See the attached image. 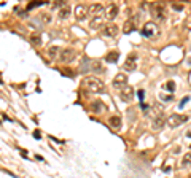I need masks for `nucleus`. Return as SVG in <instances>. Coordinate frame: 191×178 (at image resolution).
<instances>
[{
	"label": "nucleus",
	"mask_w": 191,
	"mask_h": 178,
	"mask_svg": "<svg viewBox=\"0 0 191 178\" xmlns=\"http://www.w3.org/2000/svg\"><path fill=\"white\" fill-rule=\"evenodd\" d=\"M83 86H85V89L88 92H92V94H104L105 92V84L99 78H96V76H89V78H86Z\"/></svg>",
	"instance_id": "1"
},
{
	"label": "nucleus",
	"mask_w": 191,
	"mask_h": 178,
	"mask_svg": "<svg viewBox=\"0 0 191 178\" xmlns=\"http://www.w3.org/2000/svg\"><path fill=\"white\" fill-rule=\"evenodd\" d=\"M142 35L143 37H147V38H156L159 35V27H158V24L150 21V22H145L143 24V27H142Z\"/></svg>",
	"instance_id": "2"
},
{
	"label": "nucleus",
	"mask_w": 191,
	"mask_h": 178,
	"mask_svg": "<svg viewBox=\"0 0 191 178\" xmlns=\"http://www.w3.org/2000/svg\"><path fill=\"white\" fill-rule=\"evenodd\" d=\"M150 13L155 21H162L166 18V5L164 3H151L150 5Z\"/></svg>",
	"instance_id": "3"
},
{
	"label": "nucleus",
	"mask_w": 191,
	"mask_h": 178,
	"mask_svg": "<svg viewBox=\"0 0 191 178\" xmlns=\"http://www.w3.org/2000/svg\"><path fill=\"white\" fill-rule=\"evenodd\" d=\"M188 121V116H183V115H171V116H167V126L171 127V129H175V127L185 124Z\"/></svg>",
	"instance_id": "4"
},
{
	"label": "nucleus",
	"mask_w": 191,
	"mask_h": 178,
	"mask_svg": "<svg viewBox=\"0 0 191 178\" xmlns=\"http://www.w3.org/2000/svg\"><path fill=\"white\" fill-rule=\"evenodd\" d=\"M118 32H119V27H118L116 24H104V27H102V34L105 37H108V38L116 37Z\"/></svg>",
	"instance_id": "5"
},
{
	"label": "nucleus",
	"mask_w": 191,
	"mask_h": 178,
	"mask_svg": "<svg viewBox=\"0 0 191 178\" xmlns=\"http://www.w3.org/2000/svg\"><path fill=\"white\" fill-rule=\"evenodd\" d=\"M88 16H89V7H86V5H77L75 7V18H77V21L81 22Z\"/></svg>",
	"instance_id": "6"
},
{
	"label": "nucleus",
	"mask_w": 191,
	"mask_h": 178,
	"mask_svg": "<svg viewBox=\"0 0 191 178\" xmlns=\"http://www.w3.org/2000/svg\"><path fill=\"white\" fill-rule=\"evenodd\" d=\"M126 86H128V76L124 73H118L115 78H113V88H116V89L121 91Z\"/></svg>",
	"instance_id": "7"
},
{
	"label": "nucleus",
	"mask_w": 191,
	"mask_h": 178,
	"mask_svg": "<svg viewBox=\"0 0 191 178\" xmlns=\"http://www.w3.org/2000/svg\"><path fill=\"white\" fill-rule=\"evenodd\" d=\"M135 61H137V54H135V53H131V54L128 56V59L124 61V64H123V68H124L126 72H134V70L137 68V65H135Z\"/></svg>",
	"instance_id": "8"
},
{
	"label": "nucleus",
	"mask_w": 191,
	"mask_h": 178,
	"mask_svg": "<svg viewBox=\"0 0 191 178\" xmlns=\"http://www.w3.org/2000/svg\"><path fill=\"white\" fill-rule=\"evenodd\" d=\"M74 57H75V51H74V49H70V48H65V49H62L61 53H59V61L64 62V64L70 62Z\"/></svg>",
	"instance_id": "9"
},
{
	"label": "nucleus",
	"mask_w": 191,
	"mask_h": 178,
	"mask_svg": "<svg viewBox=\"0 0 191 178\" xmlns=\"http://www.w3.org/2000/svg\"><path fill=\"white\" fill-rule=\"evenodd\" d=\"M89 14H92V18H102V16H105V8H104V5H101V3L91 5V7H89Z\"/></svg>",
	"instance_id": "10"
},
{
	"label": "nucleus",
	"mask_w": 191,
	"mask_h": 178,
	"mask_svg": "<svg viewBox=\"0 0 191 178\" xmlns=\"http://www.w3.org/2000/svg\"><path fill=\"white\" fill-rule=\"evenodd\" d=\"M137 21H139V16H131L126 22H124V25H123V32L124 34H131L132 30H135V25H137Z\"/></svg>",
	"instance_id": "11"
},
{
	"label": "nucleus",
	"mask_w": 191,
	"mask_h": 178,
	"mask_svg": "<svg viewBox=\"0 0 191 178\" xmlns=\"http://www.w3.org/2000/svg\"><path fill=\"white\" fill-rule=\"evenodd\" d=\"M118 11H119L118 5H116V3H110V5L105 8V18H107L108 21H113V19L118 16Z\"/></svg>",
	"instance_id": "12"
},
{
	"label": "nucleus",
	"mask_w": 191,
	"mask_h": 178,
	"mask_svg": "<svg viewBox=\"0 0 191 178\" xmlns=\"http://www.w3.org/2000/svg\"><path fill=\"white\" fill-rule=\"evenodd\" d=\"M164 124H167V118L164 116V113H159V115L153 119V124H151V126H153L155 131H159V129H162Z\"/></svg>",
	"instance_id": "13"
},
{
	"label": "nucleus",
	"mask_w": 191,
	"mask_h": 178,
	"mask_svg": "<svg viewBox=\"0 0 191 178\" xmlns=\"http://www.w3.org/2000/svg\"><path fill=\"white\" fill-rule=\"evenodd\" d=\"M119 97H121L123 100H126V102H129V100L134 97V89H132L131 86H126V88H123L121 91H119Z\"/></svg>",
	"instance_id": "14"
},
{
	"label": "nucleus",
	"mask_w": 191,
	"mask_h": 178,
	"mask_svg": "<svg viewBox=\"0 0 191 178\" xmlns=\"http://www.w3.org/2000/svg\"><path fill=\"white\" fill-rule=\"evenodd\" d=\"M108 124L113 127V129H119L121 127V116H110L108 118Z\"/></svg>",
	"instance_id": "15"
},
{
	"label": "nucleus",
	"mask_w": 191,
	"mask_h": 178,
	"mask_svg": "<svg viewBox=\"0 0 191 178\" xmlns=\"http://www.w3.org/2000/svg\"><path fill=\"white\" fill-rule=\"evenodd\" d=\"M118 59H119V53H118V51H112V53H108V54L105 56V61L110 62V64L118 62Z\"/></svg>",
	"instance_id": "16"
},
{
	"label": "nucleus",
	"mask_w": 191,
	"mask_h": 178,
	"mask_svg": "<svg viewBox=\"0 0 191 178\" xmlns=\"http://www.w3.org/2000/svg\"><path fill=\"white\" fill-rule=\"evenodd\" d=\"M89 27H91L92 30L104 27V24H102V18H92V21H91V24H89Z\"/></svg>",
	"instance_id": "17"
},
{
	"label": "nucleus",
	"mask_w": 191,
	"mask_h": 178,
	"mask_svg": "<svg viewBox=\"0 0 191 178\" xmlns=\"http://www.w3.org/2000/svg\"><path fill=\"white\" fill-rule=\"evenodd\" d=\"M70 16V7H64L62 10H59V19H67Z\"/></svg>",
	"instance_id": "18"
},
{
	"label": "nucleus",
	"mask_w": 191,
	"mask_h": 178,
	"mask_svg": "<svg viewBox=\"0 0 191 178\" xmlns=\"http://www.w3.org/2000/svg\"><path fill=\"white\" fill-rule=\"evenodd\" d=\"M57 53H61V49L57 46H51L50 49H48V56H50V59H54L57 56Z\"/></svg>",
	"instance_id": "19"
},
{
	"label": "nucleus",
	"mask_w": 191,
	"mask_h": 178,
	"mask_svg": "<svg viewBox=\"0 0 191 178\" xmlns=\"http://www.w3.org/2000/svg\"><path fill=\"white\" fill-rule=\"evenodd\" d=\"M91 70H92V72H96V73H102V72H104V68H102V64H101L99 61L92 62V67H91Z\"/></svg>",
	"instance_id": "20"
},
{
	"label": "nucleus",
	"mask_w": 191,
	"mask_h": 178,
	"mask_svg": "<svg viewBox=\"0 0 191 178\" xmlns=\"http://www.w3.org/2000/svg\"><path fill=\"white\" fill-rule=\"evenodd\" d=\"M51 14L50 13H40V21L43 22V24H50L51 22Z\"/></svg>",
	"instance_id": "21"
},
{
	"label": "nucleus",
	"mask_w": 191,
	"mask_h": 178,
	"mask_svg": "<svg viewBox=\"0 0 191 178\" xmlns=\"http://www.w3.org/2000/svg\"><path fill=\"white\" fill-rule=\"evenodd\" d=\"M50 5H51V8H54V10H56V8H57V10H62L64 7H67V3L64 2V0H59V2H51Z\"/></svg>",
	"instance_id": "22"
},
{
	"label": "nucleus",
	"mask_w": 191,
	"mask_h": 178,
	"mask_svg": "<svg viewBox=\"0 0 191 178\" xmlns=\"http://www.w3.org/2000/svg\"><path fill=\"white\" fill-rule=\"evenodd\" d=\"M182 165H183V167H191V153L185 154V158H183V161H182Z\"/></svg>",
	"instance_id": "23"
},
{
	"label": "nucleus",
	"mask_w": 191,
	"mask_h": 178,
	"mask_svg": "<svg viewBox=\"0 0 191 178\" xmlns=\"http://www.w3.org/2000/svg\"><path fill=\"white\" fill-rule=\"evenodd\" d=\"M164 88H166L167 91H169V92L174 95V91H175V83H174V81H167V83L164 84Z\"/></svg>",
	"instance_id": "24"
},
{
	"label": "nucleus",
	"mask_w": 191,
	"mask_h": 178,
	"mask_svg": "<svg viewBox=\"0 0 191 178\" xmlns=\"http://www.w3.org/2000/svg\"><path fill=\"white\" fill-rule=\"evenodd\" d=\"M46 2H30L29 5H27V11H30V10H34V8H37V7H41V5H45Z\"/></svg>",
	"instance_id": "25"
},
{
	"label": "nucleus",
	"mask_w": 191,
	"mask_h": 178,
	"mask_svg": "<svg viewBox=\"0 0 191 178\" xmlns=\"http://www.w3.org/2000/svg\"><path fill=\"white\" fill-rule=\"evenodd\" d=\"M91 108H92L94 111H101V110H102V102H99V100H96V102H92V105H91Z\"/></svg>",
	"instance_id": "26"
},
{
	"label": "nucleus",
	"mask_w": 191,
	"mask_h": 178,
	"mask_svg": "<svg viewBox=\"0 0 191 178\" xmlns=\"http://www.w3.org/2000/svg\"><path fill=\"white\" fill-rule=\"evenodd\" d=\"M30 43L38 46V45H41V38H40L38 35H32V37H30Z\"/></svg>",
	"instance_id": "27"
},
{
	"label": "nucleus",
	"mask_w": 191,
	"mask_h": 178,
	"mask_svg": "<svg viewBox=\"0 0 191 178\" xmlns=\"http://www.w3.org/2000/svg\"><path fill=\"white\" fill-rule=\"evenodd\" d=\"M188 100H189V97H188V95H186V97H183V99L180 100V104H178V108H183V107H185V104H186Z\"/></svg>",
	"instance_id": "28"
},
{
	"label": "nucleus",
	"mask_w": 191,
	"mask_h": 178,
	"mask_svg": "<svg viewBox=\"0 0 191 178\" xmlns=\"http://www.w3.org/2000/svg\"><path fill=\"white\" fill-rule=\"evenodd\" d=\"M143 95H145V91H143V89H139V91H137V97H139L140 102H143Z\"/></svg>",
	"instance_id": "29"
},
{
	"label": "nucleus",
	"mask_w": 191,
	"mask_h": 178,
	"mask_svg": "<svg viewBox=\"0 0 191 178\" xmlns=\"http://www.w3.org/2000/svg\"><path fill=\"white\" fill-rule=\"evenodd\" d=\"M159 97H161L164 102H169V100H172V99H174V95H162V94H161Z\"/></svg>",
	"instance_id": "30"
},
{
	"label": "nucleus",
	"mask_w": 191,
	"mask_h": 178,
	"mask_svg": "<svg viewBox=\"0 0 191 178\" xmlns=\"http://www.w3.org/2000/svg\"><path fill=\"white\" fill-rule=\"evenodd\" d=\"M34 137H35V138H40V132L35 131V132H34Z\"/></svg>",
	"instance_id": "31"
},
{
	"label": "nucleus",
	"mask_w": 191,
	"mask_h": 178,
	"mask_svg": "<svg viewBox=\"0 0 191 178\" xmlns=\"http://www.w3.org/2000/svg\"><path fill=\"white\" fill-rule=\"evenodd\" d=\"M174 10H177V11H180V10H182V7H180V5H175V7H174Z\"/></svg>",
	"instance_id": "32"
},
{
	"label": "nucleus",
	"mask_w": 191,
	"mask_h": 178,
	"mask_svg": "<svg viewBox=\"0 0 191 178\" xmlns=\"http://www.w3.org/2000/svg\"><path fill=\"white\" fill-rule=\"evenodd\" d=\"M189 178H191V175H189Z\"/></svg>",
	"instance_id": "33"
}]
</instances>
